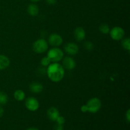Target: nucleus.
<instances>
[{"label": "nucleus", "instance_id": "20", "mask_svg": "<svg viewBox=\"0 0 130 130\" xmlns=\"http://www.w3.org/2000/svg\"><path fill=\"white\" fill-rule=\"evenodd\" d=\"M51 63V61L48 57H44L41 60V64L43 67H48Z\"/></svg>", "mask_w": 130, "mask_h": 130}, {"label": "nucleus", "instance_id": "11", "mask_svg": "<svg viewBox=\"0 0 130 130\" xmlns=\"http://www.w3.org/2000/svg\"><path fill=\"white\" fill-rule=\"evenodd\" d=\"M47 116L52 121H56L57 118L60 116L59 110L54 107H50L47 110Z\"/></svg>", "mask_w": 130, "mask_h": 130}, {"label": "nucleus", "instance_id": "25", "mask_svg": "<svg viewBox=\"0 0 130 130\" xmlns=\"http://www.w3.org/2000/svg\"><path fill=\"white\" fill-rule=\"evenodd\" d=\"M4 109L3 107L1 105H0V118H1V117L3 116L4 114Z\"/></svg>", "mask_w": 130, "mask_h": 130}, {"label": "nucleus", "instance_id": "3", "mask_svg": "<svg viewBox=\"0 0 130 130\" xmlns=\"http://www.w3.org/2000/svg\"><path fill=\"white\" fill-rule=\"evenodd\" d=\"M47 57L50 58L51 62H58L63 58V52L62 50L56 47L48 51Z\"/></svg>", "mask_w": 130, "mask_h": 130}, {"label": "nucleus", "instance_id": "18", "mask_svg": "<svg viewBox=\"0 0 130 130\" xmlns=\"http://www.w3.org/2000/svg\"><path fill=\"white\" fill-rule=\"evenodd\" d=\"M121 45L124 50L127 51L130 50V39L129 38H124L121 42Z\"/></svg>", "mask_w": 130, "mask_h": 130}, {"label": "nucleus", "instance_id": "14", "mask_svg": "<svg viewBox=\"0 0 130 130\" xmlns=\"http://www.w3.org/2000/svg\"><path fill=\"white\" fill-rule=\"evenodd\" d=\"M39 8L38 6L36 4L31 3L27 7V13L29 15L32 17L37 16L39 13Z\"/></svg>", "mask_w": 130, "mask_h": 130}, {"label": "nucleus", "instance_id": "5", "mask_svg": "<svg viewBox=\"0 0 130 130\" xmlns=\"http://www.w3.org/2000/svg\"><path fill=\"white\" fill-rule=\"evenodd\" d=\"M109 33H110L112 39L115 41L122 40L125 35V32L124 29L119 26L114 27L112 29H110Z\"/></svg>", "mask_w": 130, "mask_h": 130}, {"label": "nucleus", "instance_id": "4", "mask_svg": "<svg viewBox=\"0 0 130 130\" xmlns=\"http://www.w3.org/2000/svg\"><path fill=\"white\" fill-rule=\"evenodd\" d=\"M48 48V43L43 38L36 41L32 44V50L37 53H43Z\"/></svg>", "mask_w": 130, "mask_h": 130}, {"label": "nucleus", "instance_id": "10", "mask_svg": "<svg viewBox=\"0 0 130 130\" xmlns=\"http://www.w3.org/2000/svg\"><path fill=\"white\" fill-rule=\"evenodd\" d=\"M74 36L77 41H82L86 38V31L82 27H77L75 29L74 32Z\"/></svg>", "mask_w": 130, "mask_h": 130}, {"label": "nucleus", "instance_id": "9", "mask_svg": "<svg viewBox=\"0 0 130 130\" xmlns=\"http://www.w3.org/2000/svg\"><path fill=\"white\" fill-rule=\"evenodd\" d=\"M64 50L69 55L74 56L78 53L79 47L76 43H68L65 45Z\"/></svg>", "mask_w": 130, "mask_h": 130}, {"label": "nucleus", "instance_id": "1", "mask_svg": "<svg viewBox=\"0 0 130 130\" xmlns=\"http://www.w3.org/2000/svg\"><path fill=\"white\" fill-rule=\"evenodd\" d=\"M46 74L48 78L53 82H60L64 77V68L58 62L50 63L46 69Z\"/></svg>", "mask_w": 130, "mask_h": 130}, {"label": "nucleus", "instance_id": "22", "mask_svg": "<svg viewBox=\"0 0 130 130\" xmlns=\"http://www.w3.org/2000/svg\"><path fill=\"white\" fill-rule=\"evenodd\" d=\"M46 3L50 5H54L57 3V0H45Z\"/></svg>", "mask_w": 130, "mask_h": 130}, {"label": "nucleus", "instance_id": "8", "mask_svg": "<svg viewBox=\"0 0 130 130\" xmlns=\"http://www.w3.org/2000/svg\"><path fill=\"white\" fill-rule=\"evenodd\" d=\"M62 65L63 67L68 71H72L76 67V62L71 57H66L62 58Z\"/></svg>", "mask_w": 130, "mask_h": 130}, {"label": "nucleus", "instance_id": "19", "mask_svg": "<svg viewBox=\"0 0 130 130\" xmlns=\"http://www.w3.org/2000/svg\"><path fill=\"white\" fill-rule=\"evenodd\" d=\"M94 47H95L94 44L91 41H86L84 43V48L88 52H91V51H92L94 49Z\"/></svg>", "mask_w": 130, "mask_h": 130}, {"label": "nucleus", "instance_id": "23", "mask_svg": "<svg viewBox=\"0 0 130 130\" xmlns=\"http://www.w3.org/2000/svg\"><path fill=\"white\" fill-rule=\"evenodd\" d=\"M53 130H63V125H60V124H57V125H55V126L54 127Z\"/></svg>", "mask_w": 130, "mask_h": 130}, {"label": "nucleus", "instance_id": "16", "mask_svg": "<svg viewBox=\"0 0 130 130\" xmlns=\"http://www.w3.org/2000/svg\"><path fill=\"white\" fill-rule=\"evenodd\" d=\"M99 29L100 32L103 34H109V32H110V27H109V25L107 24H102L101 25L99 26Z\"/></svg>", "mask_w": 130, "mask_h": 130}, {"label": "nucleus", "instance_id": "2", "mask_svg": "<svg viewBox=\"0 0 130 130\" xmlns=\"http://www.w3.org/2000/svg\"><path fill=\"white\" fill-rule=\"evenodd\" d=\"M102 107L101 100L96 97H93L87 102L86 105L81 106V110L83 112L96 113L100 110Z\"/></svg>", "mask_w": 130, "mask_h": 130}, {"label": "nucleus", "instance_id": "24", "mask_svg": "<svg viewBox=\"0 0 130 130\" xmlns=\"http://www.w3.org/2000/svg\"><path fill=\"white\" fill-rule=\"evenodd\" d=\"M126 119L127 121L129 123L130 121V110L128 109L126 111Z\"/></svg>", "mask_w": 130, "mask_h": 130}, {"label": "nucleus", "instance_id": "13", "mask_svg": "<svg viewBox=\"0 0 130 130\" xmlns=\"http://www.w3.org/2000/svg\"><path fill=\"white\" fill-rule=\"evenodd\" d=\"M10 60L5 55H0V71H3L10 66Z\"/></svg>", "mask_w": 130, "mask_h": 130}, {"label": "nucleus", "instance_id": "6", "mask_svg": "<svg viewBox=\"0 0 130 130\" xmlns=\"http://www.w3.org/2000/svg\"><path fill=\"white\" fill-rule=\"evenodd\" d=\"M25 107L30 111H36L39 107V102L35 97H29L25 100Z\"/></svg>", "mask_w": 130, "mask_h": 130}, {"label": "nucleus", "instance_id": "26", "mask_svg": "<svg viewBox=\"0 0 130 130\" xmlns=\"http://www.w3.org/2000/svg\"><path fill=\"white\" fill-rule=\"evenodd\" d=\"M27 130H39V129L36 128H29Z\"/></svg>", "mask_w": 130, "mask_h": 130}, {"label": "nucleus", "instance_id": "27", "mask_svg": "<svg viewBox=\"0 0 130 130\" xmlns=\"http://www.w3.org/2000/svg\"><path fill=\"white\" fill-rule=\"evenodd\" d=\"M30 1L33 3H36V2H38V1H40L41 0H30Z\"/></svg>", "mask_w": 130, "mask_h": 130}, {"label": "nucleus", "instance_id": "7", "mask_svg": "<svg viewBox=\"0 0 130 130\" xmlns=\"http://www.w3.org/2000/svg\"><path fill=\"white\" fill-rule=\"evenodd\" d=\"M48 43L54 47H58L63 43V38L60 34L52 33L48 37Z\"/></svg>", "mask_w": 130, "mask_h": 130}, {"label": "nucleus", "instance_id": "21", "mask_svg": "<svg viewBox=\"0 0 130 130\" xmlns=\"http://www.w3.org/2000/svg\"><path fill=\"white\" fill-rule=\"evenodd\" d=\"M56 121H57V124H58L63 125V124L65 123V122H66V119H65V118H63V116H60L57 118Z\"/></svg>", "mask_w": 130, "mask_h": 130}, {"label": "nucleus", "instance_id": "12", "mask_svg": "<svg viewBox=\"0 0 130 130\" xmlns=\"http://www.w3.org/2000/svg\"><path fill=\"white\" fill-rule=\"evenodd\" d=\"M43 86L39 82H32L29 85V89L33 93H39L43 90Z\"/></svg>", "mask_w": 130, "mask_h": 130}, {"label": "nucleus", "instance_id": "17", "mask_svg": "<svg viewBox=\"0 0 130 130\" xmlns=\"http://www.w3.org/2000/svg\"><path fill=\"white\" fill-rule=\"evenodd\" d=\"M8 101V96L5 92L0 91V105H4L7 104Z\"/></svg>", "mask_w": 130, "mask_h": 130}, {"label": "nucleus", "instance_id": "15", "mask_svg": "<svg viewBox=\"0 0 130 130\" xmlns=\"http://www.w3.org/2000/svg\"><path fill=\"white\" fill-rule=\"evenodd\" d=\"M14 98L17 101L21 102L24 100L25 97V93L24 91L22 90H17L16 91L14 92L13 94Z\"/></svg>", "mask_w": 130, "mask_h": 130}]
</instances>
